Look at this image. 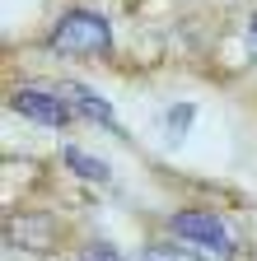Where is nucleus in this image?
Segmentation results:
<instances>
[{"label": "nucleus", "mask_w": 257, "mask_h": 261, "mask_svg": "<svg viewBox=\"0 0 257 261\" xmlns=\"http://www.w3.org/2000/svg\"><path fill=\"white\" fill-rule=\"evenodd\" d=\"M52 56H71V61H94V56H108L112 51V28L99 10H71L61 14V23L52 28L47 38Z\"/></svg>", "instance_id": "nucleus-1"}, {"label": "nucleus", "mask_w": 257, "mask_h": 261, "mask_svg": "<svg viewBox=\"0 0 257 261\" xmlns=\"http://www.w3.org/2000/svg\"><path fill=\"white\" fill-rule=\"evenodd\" d=\"M173 233H178L192 252H206L211 261H229V256H234V233H229L224 219L211 215V210H178V215H173Z\"/></svg>", "instance_id": "nucleus-2"}, {"label": "nucleus", "mask_w": 257, "mask_h": 261, "mask_svg": "<svg viewBox=\"0 0 257 261\" xmlns=\"http://www.w3.org/2000/svg\"><path fill=\"white\" fill-rule=\"evenodd\" d=\"M10 108L28 121H38V126H71V117H75V108L56 89H14Z\"/></svg>", "instance_id": "nucleus-3"}, {"label": "nucleus", "mask_w": 257, "mask_h": 261, "mask_svg": "<svg viewBox=\"0 0 257 261\" xmlns=\"http://www.w3.org/2000/svg\"><path fill=\"white\" fill-rule=\"evenodd\" d=\"M56 93L66 98V103L75 108V117H84V121H99L103 130H117V112L108 108V98H99L94 89H84V84H71V80H61L56 84ZM122 136V130H117Z\"/></svg>", "instance_id": "nucleus-4"}, {"label": "nucleus", "mask_w": 257, "mask_h": 261, "mask_svg": "<svg viewBox=\"0 0 257 261\" xmlns=\"http://www.w3.org/2000/svg\"><path fill=\"white\" fill-rule=\"evenodd\" d=\"M66 163L80 173V177H89V182H108V163L103 159H94V154H84V149H66Z\"/></svg>", "instance_id": "nucleus-5"}, {"label": "nucleus", "mask_w": 257, "mask_h": 261, "mask_svg": "<svg viewBox=\"0 0 257 261\" xmlns=\"http://www.w3.org/2000/svg\"><path fill=\"white\" fill-rule=\"evenodd\" d=\"M141 261H206V256H197L192 247H178V243H154L141 252Z\"/></svg>", "instance_id": "nucleus-6"}, {"label": "nucleus", "mask_w": 257, "mask_h": 261, "mask_svg": "<svg viewBox=\"0 0 257 261\" xmlns=\"http://www.w3.org/2000/svg\"><path fill=\"white\" fill-rule=\"evenodd\" d=\"M84 261H122V256H117V247H112V243H94V247L84 252Z\"/></svg>", "instance_id": "nucleus-7"}, {"label": "nucleus", "mask_w": 257, "mask_h": 261, "mask_svg": "<svg viewBox=\"0 0 257 261\" xmlns=\"http://www.w3.org/2000/svg\"><path fill=\"white\" fill-rule=\"evenodd\" d=\"M248 47L257 51V14H252V23H248Z\"/></svg>", "instance_id": "nucleus-8"}]
</instances>
